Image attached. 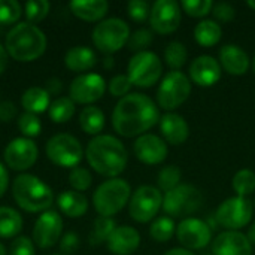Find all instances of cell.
Masks as SVG:
<instances>
[{
	"label": "cell",
	"mask_w": 255,
	"mask_h": 255,
	"mask_svg": "<svg viewBox=\"0 0 255 255\" xmlns=\"http://www.w3.org/2000/svg\"><path fill=\"white\" fill-rule=\"evenodd\" d=\"M248 6H250L251 9H254V10H255V1H254V0H250V1H248Z\"/></svg>",
	"instance_id": "cell-56"
},
{
	"label": "cell",
	"mask_w": 255,
	"mask_h": 255,
	"mask_svg": "<svg viewBox=\"0 0 255 255\" xmlns=\"http://www.w3.org/2000/svg\"><path fill=\"white\" fill-rule=\"evenodd\" d=\"M254 214V203L248 197H230L217 209V221L229 232H239L247 227Z\"/></svg>",
	"instance_id": "cell-11"
},
{
	"label": "cell",
	"mask_w": 255,
	"mask_h": 255,
	"mask_svg": "<svg viewBox=\"0 0 255 255\" xmlns=\"http://www.w3.org/2000/svg\"><path fill=\"white\" fill-rule=\"evenodd\" d=\"M69 184H70V187L75 191L81 193V191H85V190H88L91 187L93 176H91L88 169L78 166V167L70 170V173H69Z\"/></svg>",
	"instance_id": "cell-41"
},
{
	"label": "cell",
	"mask_w": 255,
	"mask_h": 255,
	"mask_svg": "<svg viewBox=\"0 0 255 255\" xmlns=\"http://www.w3.org/2000/svg\"><path fill=\"white\" fill-rule=\"evenodd\" d=\"M127 12L130 15V18L133 21H137V22H143L149 18V13H151V6L148 1L145 0H131L128 4H127Z\"/></svg>",
	"instance_id": "cell-44"
},
{
	"label": "cell",
	"mask_w": 255,
	"mask_h": 255,
	"mask_svg": "<svg viewBox=\"0 0 255 255\" xmlns=\"http://www.w3.org/2000/svg\"><path fill=\"white\" fill-rule=\"evenodd\" d=\"M223 36L221 25L214 19H203L194 28V40L205 48L215 46Z\"/></svg>",
	"instance_id": "cell-28"
},
{
	"label": "cell",
	"mask_w": 255,
	"mask_h": 255,
	"mask_svg": "<svg viewBox=\"0 0 255 255\" xmlns=\"http://www.w3.org/2000/svg\"><path fill=\"white\" fill-rule=\"evenodd\" d=\"M9 255H34V242L27 236H18L12 241Z\"/></svg>",
	"instance_id": "cell-45"
},
{
	"label": "cell",
	"mask_w": 255,
	"mask_h": 255,
	"mask_svg": "<svg viewBox=\"0 0 255 255\" xmlns=\"http://www.w3.org/2000/svg\"><path fill=\"white\" fill-rule=\"evenodd\" d=\"M181 7L188 16L193 18H203L212 12L214 1L212 0H182Z\"/></svg>",
	"instance_id": "cell-39"
},
{
	"label": "cell",
	"mask_w": 255,
	"mask_h": 255,
	"mask_svg": "<svg viewBox=\"0 0 255 255\" xmlns=\"http://www.w3.org/2000/svg\"><path fill=\"white\" fill-rule=\"evenodd\" d=\"M60 211L69 218H81L88 211V200L82 193L63 191L57 199Z\"/></svg>",
	"instance_id": "cell-26"
},
{
	"label": "cell",
	"mask_w": 255,
	"mask_h": 255,
	"mask_svg": "<svg viewBox=\"0 0 255 255\" xmlns=\"http://www.w3.org/2000/svg\"><path fill=\"white\" fill-rule=\"evenodd\" d=\"M160 131L164 137V142L175 146L184 143L190 136V127L185 118L173 112L160 118Z\"/></svg>",
	"instance_id": "cell-22"
},
{
	"label": "cell",
	"mask_w": 255,
	"mask_h": 255,
	"mask_svg": "<svg viewBox=\"0 0 255 255\" xmlns=\"http://www.w3.org/2000/svg\"><path fill=\"white\" fill-rule=\"evenodd\" d=\"M61 88H63V85H61V81L60 79H57V78H52V79H49L48 81V84H46V91L49 93V94H57V93H60L61 91Z\"/></svg>",
	"instance_id": "cell-50"
},
{
	"label": "cell",
	"mask_w": 255,
	"mask_h": 255,
	"mask_svg": "<svg viewBox=\"0 0 255 255\" xmlns=\"http://www.w3.org/2000/svg\"><path fill=\"white\" fill-rule=\"evenodd\" d=\"M106 244L112 254L131 255L140 245V235L130 226H121L112 232Z\"/></svg>",
	"instance_id": "cell-21"
},
{
	"label": "cell",
	"mask_w": 255,
	"mask_h": 255,
	"mask_svg": "<svg viewBox=\"0 0 255 255\" xmlns=\"http://www.w3.org/2000/svg\"><path fill=\"white\" fill-rule=\"evenodd\" d=\"M22 230V217L9 206H0V239L18 238Z\"/></svg>",
	"instance_id": "cell-29"
},
{
	"label": "cell",
	"mask_w": 255,
	"mask_h": 255,
	"mask_svg": "<svg viewBox=\"0 0 255 255\" xmlns=\"http://www.w3.org/2000/svg\"><path fill=\"white\" fill-rule=\"evenodd\" d=\"M12 194L16 205L27 212H45L54 202L49 185L30 173L18 175L12 182Z\"/></svg>",
	"instance_id": "cell-4"
},
{
	"label": "cell",
	"mask_w": 255,
	"mask_h": 255,
	"mask_svg": "<svg viewBox=\"0 0 255 255\" xmlns=\"http://www.w3.org/2000/svg\"><path fill=\"white\" fill-rule=\"evenodd\" d=\"M247 238L250 239V242L255 245V223L250 227V230H248V235H247Z\"/></svg>",
	"instance_id": "cell-53"
},
{
	"label": "cell",
	"mask_w": 255,
	"mask_h": 255,
	"mask_svg": "<svg viewBox=\"0 0 255 255\" xmlns=\"http://www.w3.org/2000/svg\"><path fill=\"white\" fill-rule=\"evenodd\" d=\"M103 64H105V67H106V69L114 67V58H112V57H106V58H105V61H103Z\"/></svg>",
	"instance_id": "cell-54"
},
{
	"label": "cell",
	"mask_w": 255,
	"mask_h": 255,
	"mask_svg": "<svg viewBox=\"0 0 255 255\" xmlns=\"http://www.w3.org/2000/svg\"><path fill=\"white\" fill-rule=\"evenodd\" d=\"M220 64L227 73L235 76H242L248 72L251 60L241 46L224 45L220 49Z\"/></svg>",
	"instance_id": "cell-23"
},
{
	"label": "cell",
	"mask_w": 255,
	"mask_h": 255,
	"mask_svg": "<svg viewBox=\"0 0 255 255\" xmlns=\"http://www.w3.org/2000/svg\"><path fill=\"white\" fill-rule=\"evenodd\" d=\"M212 15L215 16V19L221 21V22H229L235 18L236 12H235V7L229 3H215L214 7H212Z\"/></svg>",
	"instance_id": "cell-46"
},
{
	"label": "cell",
	"mask_w": 255,
	"mask_h": 255,
	"mask_svg": "<svg viewBox=\"0 0 255 255\" xmlns=\"http://www.w3.org/2000/svg\"><path fill=\"white\" fill-rule=\"evenodd\" d=\"M163 73V64L157 54L151 51H142L134 54L127 66V76L133 85L140 88H149L158 82Z\"/></svg>",
	"instance_id": "cell-9"
},
{
	"label": "cell",
	"mask_w": 255,
	"mask_h": 255,
	"mask_svg": "<svg viewBox=\"0 0 255 255\" xmlns=\"http://www.w3.org/2000/svg\"><path fill=\"white\" fill-rule=\"evenodd\" d=\"M85 157L99 175L106 178H118L127 166V149L123 142L111 134L94 136L85 149Z\"/></svg>",
	"instance_id": "cell-2"
},
{
	"label": "cell",
	"mask_w": 255,
	"mask_h": 255,
	"mask_svg": "<svg viewBox=\"0 0 255 255\" xmlns=\"http://www.w3.org/2000/svg\"><path fill=\"white\" fill-rule=\"evenodd\" d=\"M131 87L133 84L127 75H117L109 81V93L114 97H120V99L126 97L127 94H130Z\"/></svg>",
	"instance_id": "cell-43"
},
{
	"label": "cell",
	"mask_w": 255,
	"mask_h": 255,
	"mask_svg": "<svg viewBox=\"0 0 255 255\" xmlns=\"http://www.w3.org/2000/svg\"><path fill=\"white\" fill-rule=\"evenodd\" d=\"M96 52L88 46H73L64 55V64L72 72H85L96 66Z\"/></svg>",
	"instance_id": "cell-25"
},
{
	"label": "cell",
	"mask_w": 255,
	"mask_h": 255,
	"mask_svg": "<svg viewBox=\"0 0 255 255\" xmlns=\"http://www.w3.org/2000/svg\"><path fill=\"white\" fill-rule=\"evenodd\" d=\"M182 19V9L175 0H157L149 13L151 28L158 34H170L178 30Z\"/></svg>",
	"instance_id": "cell-14"
},
{
	"label": "cell",
	"mask_w": 255,
	"mask_h": 255,
	"mask_svg": "<svg viewBox=\"0 0 255 255\" xmlns=\"http://www.w3.org/2000/svg\"><path fill=\"white\" fill-rule=\"evenodd\" d=\"M18 130L27 139L36 137L42 131V123H40V120H39L37 115L25 112V114H22V115L18 117Z\"/></svg>",
	"instance_id": "cell-38"
},
{
	"label": "cell",
	"mask_w": 255,
	"mask_h": 255,
	"mask_svg": "<svg viewBox=\"0 0 255 255\" xmlns=\"http://www.w3.org/2000/svg\"><path fill=\"white\" fill-rule=\"evenodd\" d=\"M4 48L16 61H34L42 57L46 49V36L34 24L18 22L6 34Z\"/></svg>",
	"instance_id": "cell-3"
},
{
	"label": "cell",
	"mask_w": 255,
	"mask_h": 255,
	"mask_svg": "<svg viewBox=\"0 0 255 255\" xmlns=\"http://www.w3.org/2000/svg\"><path fill=\"white\" fill-rule=\"evenodd\" d=\"M115 220L109 217H97L93 223V230L90 233V244L91 245H100L102 242H106L115 227Z\"/></svg>",
	"instance_id": "cell-32"
},
{
	"label": "cell",
	"mask_w": 255,
	"mask_h": 255,
	"mask_svg": "<svg viewBox=\"0 0 255 255\" xmlns=\"http://www.w3.org/2000/svg\"><path fill=\"white\" fill-rule=\"evenodd\" d=\"M49 1L46 0H30L24 4V13L27 18V22L34 24L40 22L43 18H46V15L49 13Z\"/></svg>",
	"instance_id": "cell-37"
},
{
	"label": "cell",
	"mask_w": 255,
	"mask_h": 255,
	"mask_svg": "<svg viewBox=\"0 0 255 255\" xmlns=\"http://www.w3.org/2000/svg\"><path fill=\"white\" fill-rule=\"evenodd\" d=\"M37 146L31 139L27 137H16L7 143L4 148V161L9 169L12 170H27L37 161Z\"/></svg>",
	"instance_id": "cell-16"
},
{
	"label": "cell",
	"mask_w": 255,
	"mask_h": 255,
	"mask_svg": "<svg viewBox=\"0 0 255 255\" xmlns=\"http://www.w3.org/2000/svg\"><path fill=\"white\" fill-rule=\"evenodd\" d=\"M214 255H253V244L241 232H223L212 242Z\"/></svg>",
	"instance_id": "cell-19"
},
{
	"label": "cell",
	"mask_w": 255,
	"mask_h": 255,
	"mask_svg": "<svg viewBox=\"0 0 255 255\" xmlns=\"http://www.w3.org/2000/svg\"><path fill=\"white\" fill-rule=\"evenodd\" d=\"M133 151L139 161H142L143 164H149V166L163 163L169 152L167 143L164 142V139L151 133L139 136L133 145Z\"/></svg>",
	"instance_id": "cell-18"
},
{
	"label": "cell",
	"mask_w": 255,
	"mask_h": 255,
	"mask_svg": "<svg viewBox=\"0 0 255 255\" xmlns=\"http://www.w3.org/2000/svg\"><path fill=\"white\" fill-rule=\"evenodd\" d=\"M69 7L79 19L93 22L102 19L108 13L109 3L106 0H75L69 3Z\"/></svg>",
	"instance_id": "cell-24"
},
{
	"label": "cell",
	"mask_w": 255,
	"mask_h": 255,
	"mask_svg": "<svg viewBox=\"0 0 255 255\" xmlns=\"http://www.w3.org/2000/svg\"><path fill=\"white\" fill-rule=\"evenodd\" d=\"M63 233L61 215L55 211H45L34 223L33 227V242L42 248H52L58 244Z\"/></svg>",
	"instance_id": "cell-15"
},
{
	"label": "cell",
	"mask_w": 255,
	"mask_h": 255,
	"mask_svg": "<svg viewBox=\"0 0 255 255\" xmlns=\"http://www.w3.org/2000/svg\"><path fill=\"white\" fill-rule=\"evenodd\" d=\"M16 117V106L12 102H1L0 103V121L7 123Z\"/></svg>",
	"instance_id": "cell-48"
},
{
	"label": "cell",
	"mask_w": 255,
	"mask_h": 255,
	"mask_svg": "<svg viewBox=\"0 0 255 255\" xmlns=\"http://www.w3.org/2000/svg\"><path fill=\"white\" fill-rule=\"evenodd\" d=\"M176 232V226L172 218L160 217L149 227V236L155 242H169Z\"/></svg>",
	"instance_id": "cell-33"
},
{
	"label": "cell",
	"mask_w": 255,
	"mask_h": 255,
	"mask_svg": "<svg viewBox=\"0 0 255 255\" xmlns=\"http://www.w3.org/2000/svg\"><path fill=\"white\" fill-rule=\"evenodd\" d=\"M0 255H6V248L3 247V244H0Z\"/></svg>",
	"instance_id": "cell-55"
},
{
	"label": "cell",
	"mask_w": 255,
	"mask_h": 255,
	"mask_svg": "<svg viewBox=\"0 0 255 255\" xmlns=\"http://www.w3.org/2000/svg\"><path fill=\"white\" fill-rule=\"evenodd\" d=\"M253 70H254V73H255V54H254V58H253Z\"/></svg>",
	"instance_id": "cell-57"
},
{
	"label": "cell",
	"mask_w": 255,
	"mask_h": 255,
	"mask_svg": "<svg viewBox=\"0 0 255 255\" xmlns=\"http://www.w3.org/2000/svg\"><path fill=\"white\" fill-rule=\"evenodd\" d=\"M164 255H196L194 253H191L190 250H185V248H173L170 251H167Z\"/></svg>",
	"instance_id": "cell-52"
},
{
	"label": "cell",
	"mask_w": 255,
	"mask_h": 255,
	"mask_svg": "<svg viewBox=\"0 0 255 255\" xmlns=\"http://www.w3.org/2000/svg\"><path fill=\"white\" fill-rule=\"evenodd\" d=\"M191 94V81L181 70H170L157 90V103L164 111L179 108Z\"/></svg>",
	"instance_id": "cell-7"
},
{
	"label": "cell",
	"mask_w": 255,
	"mask_h": 255,
	"mask_svg": "<svg viewBox=\"0 0 255 255\" xmlns=\"http://www.w3.org/2000/svg\"><path fill=\"white\" fill-rule=\"evenodd\" d=\"M202 205L203 196L199 188L191 184H179L163 197V211L173 218L191 215L197 212Z\"/></svg>",
	"instance_id": "cell-8"
},
{
	"label": "cell",
	"mask_w": 255,
	"mask_h": 255,
	"mask_svg": "<svg viewBox=\"0 0 255 255\" xmlns=\"http://www.w3.org/2000/svg\"><path fill=\"white\" fill-rule=\"evenodd\" d=\"M45 151H46L48 158L54 164L60 167H66V169L78 167L84 157V149H82L81 142L75 136L67 134V133L54 134L48 140Z\"/></svg>",
	"instance_id": "cell-10"
},
{
	"label": "cell",
	"mask_w": 255,
	"mask_h": 255,
	"mask_svg": "<svg viewBox=\"0 0 255 255\" xmlns=\"http://www.w3.org/2000/svg\"><path fill=\"white\" fill-rule=\"evenodd\" d=\"M21 105L28 114H34V115L42 114L51 106L49 93L40 87H30L21 96Z\"/></svg>",
	"instance_id": "cell-27"
},
{
	"label": "cell",
	"mask_w": 255,
	"mask_h": 255,
	"mask_svg": "<svg viewBox=\"0 0 255 255\" xmlns=\"http://www.w3.org/2000/svg\"><path fill=\"white\" fill-rule=\"evenodd\" d=\"M152 40H154V34H152L151 30L139 28V30H136L134 33L130 34L127 45H128V49H131V51H134L137 54V52L146 51V48L152 43Z\"/></svg>",
	"instance_id": "cell-42"
},
{
	"label": "cell",
	"mask_w": 255,
	"mask_h": 255,
	"mask_svg": "<svg viewBox=\"0 0 255 255\" xmlns=\"http://www.w3.org/2000/svg\"><path fill=\"white\" fill-rule=\"evenodd\" d=\"M181 178H182V172L178 166H166L160 170L157 176V184L160 190L169 193L179 185Z\"/></svg>",
	"instance_id": "cell-36"
},
{
	"label": "cell",
	"mask_w": 255,
	"mask_h": 255,
	"mask_svg": "<svg viewBox=\"0 0 255 255\" xmlns=\"http://www.w3.org/2000/svg\"><path fill=\"white\" fill-rule=\"evenodd\" d=\"M7 57H9V54H7V51H6V48L0 43V75L6 70V67H7Z\"/></svg>",
	"instance_id": "cell-51"
},
{
	"label": "cell",
	"mask_w": 255,
	"mask_h": 255,
	"mask_svg": "<svg viewBox=\"0 0 255 255\" xmlns=\"http://www.w3.org/2000/svg\"><path fill=\"white\" fill-rule=\"evenodd\" d=\"M131 187L127 181L112 178L97 187L93 194L94 209L100 217H109L118 214L130 202Z\"/></svg>",
	"instance_id": "cell-5"
},
{
	"label": "cell",
	"mask_w": 255,
	"mask_h": 255,
	"mask_svg": "<svg viewBox=\"0 0 255 255\" xmlns=\"http://www.w3.org/2000/svg\"><path fill=\"white\" fill-rule=\"evenodd\" d=\"M160 123L157 105L142 93H130L120 99L112 112V126L120 136L139 137Z\"/></svg>",
	"instance_id": "cell-1"
},
{
	"label": "cell",
	"mask_w": 255,
	"mask_h": 255,
	"mask_svg": "<svg viewBox=\"0 0 255 255\" xmlns=\"http://www.w3.org/2000/svg\"><path fill=\"white\" fill-rule=\"evenodd\" d=\"M79 247V236L73 232L66 233L61 239H60V250L63 255L73 254Z\"/></svg>",
	"instance_id": "cell-47"
},
{
	"label": "cell",
	"mask_w": 255,
	"mask_h": 255,
	"mask_svg": "<svg viewBox=\"0 0 255 255\" xmlns=\"http://www.w3.org/2000/svg\"><path fill=\"white\" fill-rule=\"evenodd\" d=\"M187 48L184 43L175 40V42H170L167 45V48L164 49V60H166V64L172 69V70H179L185 61H187Z\"/></svg>",
	"instance_id": "cell-35"
},
{
	"label": "cell",
	"mask_w": 255,
	"mask_h": 255,
	"mask_svg": "<svg viewBox=\"0 0 255 255\" xmlns=\"http://www.w3.org/2000/svg\"><path fill=\"white\" fill-rule=\"evenodd\" d=\"M106 91V81L99 73H84L76 76L69 88L73 103L88 105L100 100Z\"/></svg>",
	"instance_id": "cell-13"
},
{
	"label": "cell",
	"mask_w": 255,
	"mask_h": 255,
	"mask_svg": "<svg viewBox=\"0 0 255 255\" xmlns=\"http://www.w3.org/2000/svg\"><path fill=\"white\" fill-rule=\"evenodd\" d=\"M130 37V27L121 18H108L100 21L93 30V42L96 48L105 54L120 51Z\"/></svg>",
	"instance_id": "cell-6"
},
{
	"label": "cell",
	"mask_w": 255,
	"mask_h": 255,
	"mask_svg": "<svg viewBox=\"0 0 255 255\" xmlns=\"http://www.w3.org/2000/svg\"><path fill=\"white\" fill-rule=\"evenodd\" d=\"M48 114L49 118L57 124L67 123L75 114V103L72 102L70 97H58L51 103Z\"/></svg>",
	"instance_id": "cell-31"
},
{
	"label": "cell",
	"mask_w": 255,
	"mask_h": 255,
	"mask_svg": "<svg viewBox=\"0 0 255 255\" xmlns=\"http://www.w3.org/2000/svg\"><path fill=\"white\" fill-rule=\"evenodd\" d=\"M79 126L87 134L99 136L105 127V114L97 106H87L79 114Z\"/></svg>",
	"instance_id": "cell-30"
},
{
	"label": "cell",
	"mask_w": 255,
	"mask_h": 255,
	"mask_svg": "<svg viewBox=\"0 0 255 255\" xmlns=\"http://www.w3.org/2000/svg\"><path fill=\"white\" fill-rule=\"evenodd\" d=\"M190 78L199 87H212L221 79V64L211 55H200L190 66Z\"/></svg>",
	"instance_id": "cell-20"
},
{
	"label": "cell",
	"mask_w": 255,
	"mask_h": 255,
	"mask_svg": "<svg viewBox=\"0 0 255 255\" xmlns=\"http://www.w3.org/2000/svg\"><path fill=\"white\" fill-rule=\"evenodd\" d=\"M52 255H63V254H52Z\"/></svg>",
	"instance_id": "cell-58"
},
{
	"label": "cell",
	"mask_w": 255,
	"mask_h": 255,
	"mask_svg": "<svg viewBox=\"0 0 255 255\" xmlns=\"http://www.w3.org/2000/svg\"><path fill=\"white\" fill-rule=\"evenodd\" d=\"M254 206H255V202H254Z\"/></svg>",
	"instance_id": "cell-59"
},
{
	"label": "cell",
	"mask_w": 255,
	"mask_h": 255,
	"mask_svg": "<svg viewBox=\"0 0 255 255\" xmlns=\"http://www.w3.org/2000/svg\"><path fill=\"white\" fill-rule=\"evenodd\" d=\"M176 236L179 244L185 250H203L212 239L209 226L199 218H184L176 227Z\"/></svg>",
	"instance_id": "cell-17"
},
{
	"label": "cell",
	"mask_w": 255,
	"mask_h": 255,
	"mask_svg": "<svg viewBox=\"0 0 255 255\" xmlns=\"http://www.w3.org/2000/svg\"><path fill=\"white\" fill-rule=\"evenodd\" d=\"M160 208H163V196L160 188L152 185H142L139 187L130 197L128 202V212L130 217L145 224L155 218Z\"/></svg>",
	"instance_id": "cell-12"
},
{
	"label": "cell",
	"mask_w": 255,
	"mask_h": 255,
	"mask_svg": "<svg viewBox=\"0 0 255 255\" xmlns=\"http://www.w3.org/2000/svg\"><path fill=\"white\" fill-rule=\"evenodd\" d=\"M22 13L21 4L15 0H0V24H15Z\"/></svg>",
	"instance_id": "cell-40"
},
{
	"label": "cell",
	"mask_w": 255,
	"mask_h": 255,
	"mask_svg": "<svg viewBox=\"0 0 255 255\" xmlns=\"http://www.w3.org/2000/svg\"><path fill=\"white\" fill-rule=\"evenodd\" d=\"M9 187V173L7 169L0 163V197L4 196V193L7 191Z\"/></svg>",
	"instance_id": "cell-49"
},
{
	"label": "cell",
	"mask_w": 255,
	"mask_h": 255,
	"mask_svg": "<svg viewBox=\"0 0 255 255\" xmlns=\"http://www.w3.org/2000/svg\"><path fill=\"white\" fill-rule=\"evenodd\" d=\"M232 187L241 197L253 194L255 191V173L250 169L239 170L232 179Z\"/></svg>",
	"instance_id": "cell-34"
}]
</instances>
